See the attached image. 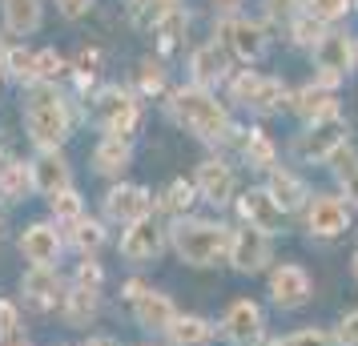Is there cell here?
Returning <instances> with one entry per match:
<instances>
[{"label":"cell","mask_w":358,"mask_h":346,"mask_svg":"<svg viewBox=\"0 0 358 346\" xmlns=\"http://www.w3.org/2000/svg\"><path fill=\"white\" fill-rule=\"evenodd\" d=\"M173 250L181 254V262L189 266H213L229 258V242H234V233L226 226H217V222H189V217H178L173 226Z\"/></svg>","instance_id":"1"},{"label":"cell","mask_w":358,"mask_h":346,"mask_svg":"<svg viewBox=\"0 0 358 346\" xmlns=\"http://www.w3.org/2000/svg\"><path fill=\"white\" fill-rule=\"evenodd\" d=\"M266 8H270V17L294 20V13H298V0H266Z\"/></svg>","instance_id":"45"},{"label":"cell","mask_w":358,"mask_h":346,"mask_svg":"<svg viewBox=\"0 0 358 346\" xmlns=\"http://www.w3.org/2000/svg\"><path fill=\"white\" fill-rule=\"evenodd\" d=\"M290 346H330V334H322V330H298L290 338Z\"/></svg>","instance_id":"43"},{"label":"cell","mask_w":358,"mask_h":346,"mask_svg":"<svg viewBox=\"0 0 358 346\" xmlns=\"http://www.w3.org/2000/svg\"><path fill=\"white\" fill-rule=\"evenodd\" d=\"M29 169H33V189H41V194L57 198L61 189H69V161L57 149H41V157Z\"/></svg>","instance_id":"17"},{"label":"cell","mask_w":358,"mask_h":346,"mask_svg":"<svg viewBox=\"0 0 358 346\" xmlns=\"http://www.w3.org/2000/svg\"><path fill=\"white\" fill-rule=\"evenodd\" d=\"M242 157L250 161V169H270L274 165V141L266 133H250L242 145Z\"/></svg>","instance_id":"29"},{"label":"cell","mask_w":358,"mask_h":346,"mask_svg":"<svg viewBox=\"0 0 358 346\" xmlns=\"http://www.w3.org/2000/svg\"><path fill=\"white\" fill-rule=\"evenodd\" d=\"M294 109L314 125V121H326V117H338V101L330 97L326 89H314V85H310V89H302V93L294 97Z\"/></svg>","instance_id":"24"},{"label":"cell","mask_w":358,"mask_h":346,"mask_svg":"<svg viewBox=\"0 0 358 346\" xmlns=\"http://www.w3.org/2000/svg\"><path fill=\"white\" fill-rule=\"evenodd\" d=\"M306 226H310L314 238H338V233H346V226H350V214H346V206H342L338 198L322 194V198H314V206H310Z\"/></svg>","instance_id":"16"},{"label":"cell","mask_w":358,"mask_h":346,"mask_svg":"<svg viewBox=\"0 0 358 346\" xmlns=\"http://www.w3.org/2000/svg\"><path fill=\"white\" fill-rule=\"evenodd\" d=\"M162 85H165L162 65H153V61H145V65H141V89H145V93H157Z\"/></svg>","instance_id":"40"},{"label":"cell","mask_w":358,"mask_h":346,"mask_svg":"<svg viewBox=\"0 0 358 346\" xmlns=\"http://www.w3.org/2000/svg\"><path fill=\"white\" fill-rule=\"evenodd\" d=\"M270 294L282 310H294V306H302L310 298V274L302 266H278L274 274H270Z\"/></svg>","instance_id":"15"},{"label":"cell","mask_w":358,"mask_h":346,"mask_svg":"<svg viewBox=\"0 0 358 346\" xmlns=\"http://www.w3.org/2000/svg\"><path fill=\"white\" fill-rule=\"evenodd\" d=\"M29 189H33V169L24 161H8L0 169V198L4 201H24Z\"/></svg>","instance_id":"28"},{"label":"cell","mask_w":358,"mask_h":346,"mask_svg":"<svg viewBox=\"0 0 358 346\" xmlns=\"http://www.w3.org/2000/svg\"><path fill=\"white\" fill-rule=\"evenodd\" d=\"M149 210H153V198L141 185H113L109 198H105V214L121 222V226H133V222L149 217Z\"/></svg>","instance_id":"14"},{"label":"cell","mask_w":358,"mask_h":346,"mask_svg":"<svg viewBox=\"0 0 358 346\" xmlns=\"http://www.w3.org/2000/svg\"><path fill=\"white\" fill-rule=\"evenodd\" d=\"M194 194H197V185H189V182H173L169 185V189H165V210H169V214H181V210H189V206H194Z\"/></svg>","instance_id":"33"},{"label":"cell","mask_w":358,"mask_h":346,"mask_svg":"<svg viewBox=\"0 0 358 346\" xmlns=\"http://www.w3.org/2000/svg\"><path fill=\"white\" fill-rule=\"evenodd\" d=\"M266 189H270V198H274L278 206H282V214L298 210V206H302V201L310 198L306 182H298V178H294V173H286V169H274V173H270V185H266Z\"/></svg>","instance_id":"22"},{"label":"cell","mask_w":358,"mask_h":346,"mask_svg":"<svg viewBox=\"0 0 358 346\" xmlns=\"http://www.w3.org/2000/svg\"><path fill=\"white\" fill-rule=\"evenodd\" d=\"M338 343L342 346H358V310L346 314V318L338 322Z\"/></svg>","instance_id":"41"},{"label":"cell","mask_w":358,"mask_h":346,"mask_svg":"<svg viewBox=\"0 0 358 346\" xmlns=\"http://www.w3.org/2000/svg\"><path fill=\"white\" fill-rule=\"evenodd\" d=\"M24 125L41 149H57L69 137V109L52 85H33L29 105H24Z\"/></svg>","instance_id":"3"},{"label":"cell","mask_w":358,"mask_h":346,"mask_svg":"<svg viewBox=\"0 0 358 346\" xmlns=\"http://www.w3.org/2000/svg\"><path fill=\"white\" fill-rule=\"evenodd\" d=\"M229 262L234 270H242V274H254L262 266L270 262V233L262 230H238L234 233V242H229Z\"/></svg>","instance_id":"12"},{"label":"cell","mask_w":358,"mask_h":346,"mask_svg":"<svg viewBox=\"0 0 358 346\" xmlns=\"http://www.w3.org/2000/svg\"><path fill=\"white\" fill-rule=\"evenodd\" d=\"M314 61H318V73H322V85H334L338 77L350 73V61H355V45L346 33H326L318 45H314Z\"/></svg>","instance_id":"9"},{"label":"cell","mask_w":358,"mask_h":346,"mask_svg":"<svg viewBox=\"0 0 358 346\" xmlns=\"http://www.w3.org/2000/svg\"><path fill=\"white\" fill-rule=\"evenodd\" d=\"M4 52H8V49H4V45H0V69H4Z\"/></svg>","instance_id":"51"},{"label":"cell","mask_w":358,"mask_h":346,"mask_svg":"<svg viewBox=\"0 0 358 346\" xmlns=\"http://www.w3.org/2000/svg\"><path fill=\"white\" fill-rule=\"evenodd\" d=\"M93 117H97L109 137H129L137 125V101L125 89H101L93 101Z\"/></svg>","instance_id":"4"},{"label":"cell","mask_w":358,"mask_h":346,"mask_svg":"<svg viewBox=\"0 0 358 346\" xmlns=\"http://www.w3.org/2000/svg\"><path fill=\"white\" fill-rule=\"evenodd\" d=\"M73 242H77V250H81L85 258L93 254V250H101V242H105V230H101V222H73Z\"/></svg>","instance_id":"31"},{"label":"cell","mask_w":358,"mask_h":346,"mask_svg":"<svg viewBox=\"0 0 358 346\" xmlns=\"http://www.w3.org/2000/svg\"><path fill=\"white\" fill-rule=\"evenodd\" d=\"M173 117L185 129H194L197 137H206V141L229 137V117L222 109V101L213 97L210 89H201V85H189V89L173 93Z\"/></svg>","instance_id":"2"},{"label":"cell","mask_w":358,"mask_h":346,"mask_svg":"<svg viewBox=\"0 0 358 346\" xmlns=\"http://www.w3.org/2000/svg\"><path fill=\"white\" fill-rule=\"evenodd\" d=\"M322 20H314L306 13V17L302 20H294V41H298V45H318V41H322Z\"/></svg>","instance_id":"37"},{"label":"cell","mask_w":358,"mask_h":346,"mask_svg":"<svg viewBox=\"0 0 358 346\" xmlns=\"http://www.w3.org/2000/svg\"><path fill=\"white\" fill-rule=\"evenodd\" d=\"M234 97L250 105V109H258V113H274L282 109V101H286V89L282 81L274 77H258V73H242L238 81H234Z\"/></svg>","instance_id":"8"},{"label":"cell","mask_w":358,"mask_h":346,"mask_svg":"<svg viewBox=\"0 0 358 346\" xmlns=\"http://www.w3.org/2000/svg\"><path fill=\"white\" fill-rule=\"evenodd\" d=\"M57 4H61V17H69V20L85 17V13L93 8V0H57Z\"/></svg>","instance_id":"44"},{"label":"cell","mask_w":358,"mask_h":346,"mask_svg":"<svg viewBox=\"0 0 358 346\" xmlns=\"http://www.w3.org/2000/svg\"><path fill=\"white\" fill-rule=\"evenodd\" d=\"M52 201V217L57 222H81V198H77V189H61Z\"/></svg>","instance_id":"34"},{"label":"cell","mask_w":358,"mask_h":346,"mask_svg":"<svg viewBox=\"0 0 358 346\" xmlns=\"http://www.w3.org/2000/svg\"><path fill=\"white\" fill-rule=\"evenodd\" d=\"M4 24L20 36L41 29V0H4Z\"/></svg>","instance_id":"26"},{"label":"cell","mask_w":358,"mask_h":346,"mask_svg":"<svg viewBox=\"0 0 358 346\" xmlns=\"http://www.w3.org/2000/svg\"><path fill=\"white\" fill-rule=\"evenodd\" d=\"M133 149H129V137H101V145L93 149V165H97V173H121L125 165H129Z\"/></svg>","instance_id":"23"},{"label":"cell","mask_w":358,"mask_h":346,"mask_svg":"<svg viewBox=\"0 0 358 346\" xmlns=\"http://www.w3.org/2000/svg\"><path fill=\"white\" fill-rule=\"evenodd\" d=\"M85 346H121V343H117V338H105V334H97V338H89Z\"/></svg>","instance_id":"46"},{"label":"cell","mask_w":358,"mask_h":346,"mask_svg":"<svg viewBox=\"0 0 358 346\" xmlns=\"http://www.w3.org/2000/svg\"><path fill=\"white\" fill-rule=\"evenodd\" d=\"M334 173H338V182H342V194L358 206V157H350L346 165H334Z\"/></svg>","instance_id":"38"},{"label":"cell","mask_w":358,"mask_h":346,"mask_svg":"<svg viewBox=\"0 0 358 346\" xmlns=\"http://www.w3.org/2000/svg\"><path fill=\"white\" fill-rule=\"evenodd\" d=\"M262 334H266V314H262V306L250 302V298H238L226 310V318H222V338L234 346H254Z\"/></svg>","instance_id":"5"},{"label":"cell","mask_w":358,"mask_h":346,"mask_svg":"<svg viewBox=\"0 0 358 346\" xmlns=\"http://www.w3.org/2000/svg\"><path fill=\"white\" fill-rule=\"evenodd\" d=\"M24 294H29V302L33 306H41V310H49V306H57L61 302V274L57 270H45V266H33L29 274H24Z\"/></svg>","instance_id":"20"},{"label":"cell","mask_w":358,"mask_h":346,"mask_svg":"<svg viewBox=\"0 0 358 346\" xmlns=\"http://www.w3.org/2000/svg\"><path fill=\"white\" fill-rule=\"evenodd\" d=\"M346 8H350V0H306V13L314 20H338L346 17Z\"/></svg>","instance_id":"35"},{"label":"cell","mask_w":358,"mask_h":346,"mask_svg":"<svg viewBox=\"0 0 358 346\" xmlns=\"http://www.w3.org/2000/svg\"><path fill=\"white\" fill-rule=\"evenodd\" d=\"M346 141V121L342 117H326V121H314L298 141H294V153L306 157V161H330V153Z\"/></svg>","instance_id":"6"},{"label":"cell","mask_w":358,"mask_h":346,"mask_svg":"<svg viewBox=\"0 0 358 346\" xmlns=\"http://www.w3.org/2000/svg\"><path fill=\"white\" fill-rule=\"evenodd\" d=\"M13 334H17V306L0 302V338H13Z\"/></svg>","instance_id":"42"},{"label":"cell","mask_w":358,"mask_h":346,"mask_svg":"<svg viewBox=\"0 0 358 346\" xmlns=\"http://www.w3.org/2000/svg\"><path fill=\"white\" fill-rule=\"evenodd\" d=\"M270 346H290V338H278V343H270Z\"/></svg>","instance_id":"50"},{"label":"cell","mask_w":358,"mask_h":346,"mask_svg":"<svg viewBox=\"0 0 358 346\" xmlns=\"http://www.w3.org/2000/svg\"><path fill=\"white\" fill-rule=\"evenodd\" d=\"M189 69H194V81L206 89V85H213V81H222V77H226V57H222L217 45H201V49L194 52Z\"/></svg>","instance_id":"25"},{"label":"cell","mask_w":358,"mask_h":346,"mask_svg":"<svg viewBox=\"0 0 358 346\" xmlns=\"http://www.w3.org/2000/svg\"><path fill=\"white\" fill-rule=\"evenodd\" d=\"M238 214L250 230H262V233H278L282 230V206L270 198V189H250L238 198Z\"/></svg>","instance_id":"10"},{"label":"cell","mask_w":358,"mask_h":346,"mask_svg":"<svg viewBox=\"0 0 358 346\" xmlns=\"http://www.w3.org/2000/svg\"><path fill=\"white\" fill-rule=\"evenodd\" d=\"M213 4H217V8H222V13H234V8H238V4H242V0H213Z\"/></svg>","instance_id":"47"},{"label":"cell","mask_w":358,"mask_h":346,"mask_svg":"<svg viewBox=\"0 0 358 346\" xmlns=\"http://www.w3.org/2000/svg\"><path fill=\"white\" fill-rule=\"evenodd\" d=\"M129 4H133V0H129Z\"/></svg>","instance_id":"54"},{"label":"cell","mask_w":358,"mask_h":346,"mask_svg":"<svg viewBox=\"0 0 358 346\" xmlns=\"http://www.w3.org/2000/svg\"><path fill=\"white\" fill-rule=\"evenodd\" d=\"M4 69H8V77H17V81H33V73H36V52H29V49H8V52H4Z\"/></svg>","instance_id":"32"},{"label":"cell","mask_w":358,"mask_h":346,"mask_svg":"<svg viewBox=\"0 0 358 346\" xmlns=\"http://www.w3.org/2000/svg\"><path fill=\"white\" fill-rule=\"evenodd\" d=\"M65 318H69V326H89L97 318V290L73 286L65 294Z\"/></svg>","instance_id":"27"},{"label":"cell","mask_w":358,"mask_h":346,"mask_svg":"<svg viewBox=\"0 0 358 346\" xmlns=\"http://www.w3.org/2000/svg\"><path fill=\"white\" fill-rule=\"evenodd\" d=\"M20 254H24L33 266L52 270V266L61 262V233H57V226H49V222H33L29 230L20 233Z\"/></svg>","instance_id":"11"},{"label":"cell","mask_w":358,"mask_h":346,"mask_svg":"<svg viewBox=\"0 0 358 346\" xmlns=\"http://www.w3.org/2000/svg\"><path fill=\"white\" fill-rule=\"evenodd\" d=\"M153 4H157V13H162V17H165V13H169V8H173L178 0H153Z\"/></svg>","instance_id":"49"},{"label":"cell","mask_w":358,"mask_h":346,"mask_svg":"<svg viewBox=\"0 0 358 346\" xmlns=\"http://www.w3.org/2000/svg\"><path fill=\"white\" fill-rule=\"evenodd\" d=\"M0 346H29V343H24L20 334H13V338H0Z\"/></svg>","instance_id":"48"},{"label":"cell","mask_w":358,"mask_h":346,"mask_svg":"<svg viewBox=\"0 0 358 346\" xmlns=\"http://www.w3.org/2000/svg\"><path fill=\"white\" fill-rule=\"evenodd\" d=\"M162 226L153 222V217H141V222H133L125 226L121 233V258H129V262H149V258H157L162 254Z\"/></svg>","instance_id":"13"},{"label":"cell","mask_w":358,"mask_h":346,"mask_svg":"<svg viewBox=\"0 0 358 346\" xmlns=\"http://www.w3.org/2000/svg\"><path fill=\"white\" fill-rule=\"evenodd\" d=\"M133 318H137V326L145 330H169L173 326V318H178V310H173V302L165 294H157V290H145V294L133 302Z\"/></svg>","instance_id":"19"},{"label":"cell","mask_w":358,"mask_h":346,"mask_svg":"<svg viewBox=\"0 0 358 346\" xmlns=\"http://www.w3.org/2000/svg\"><path fill=\"white\" fill-rule=\"evenodd\" d=\"M355 61H358V49H355Z\"/></svg>","instance_id":"53"},{"label":"cell","mask_w":358,"mask_h":346,"mask_svg":"<svg viewBox=\"0 0 358 346\" xmlns=\"http://www.w3.org/2000/svg\"><path fill=\"white\" fill-rule=\"evenodd\" d=\"M65 57L57 49H45V52H36V73H33V85H52L61 73H65Z\"/></svg>","instance_id":"30"},{"label":"cell","mask_w":358,"mask_h":346,"mask_svg":"<svg viewBox=\"0 0 358 346\" xmlns=\"http://www.w3.org/2000/svg\"><path fill=\"white\" fill-rule=\"evenodd\" d=\"M173 346H210L213 343V322L210 318H197V314H181L173 318V326L165 330Z\"/></svg>","instance_id":"21"},{"label":"cell","mask_w":358,"mask_h":346,"mask_svg":"<svg viewBox=\"0 0 358 346\" xmlns=\"http://www.w3.org/2000/svg\"><path fill=\"white\" fill-rule=\"evenodd\" d=\"M355 278H358V254H355Z\"/></svg>","instance_id":"52"},{"label":"cell","mask_w":358,"mask_h":346,"mask_svg":"<svg viewBox=\"0 0 358 346\" xmlns=\"http://www.w3.org/2000/svg\"><path fill=\"white\" fill-rule=\"evenodd\" d=\"M153 29H157V36H162V45H173V41L181 36V29H185V13H181V8H169Z\"/></svg>","instance_id":"36"},{"label":"cell","mask_w":358,"mask_h":346,"mask_svg":"<svg viewBox=\"0 0 358 346\" xmlns=\"http://www.w3.org/2000/svg\"><path fill=\"white\" fill-rule=\"evenodd\" d=\"M197 194L206 201H213V206H226L229 198H234V169L222 161H201L197 165Z\"/></svg>","instance_id":"18"},{"label":"cell","mask_w":358,"mask_h":346,"mask_svg":"<svg viewBox=\"0 0 358 346\" xmlns=\"http://www.w3.org/2000/svg\"><path fill=\"white\" fill-rule=\"evenodd\" d=\"M77 286H85V290H97L101 286V266L93 262V258H85L81 270H77Z\"/></svg>","instance_id":"39"},{"label":"cell","mask_w":358,"mask_h":346,"mask_svg":"<svg viewBox=\"0 0 358 346\" xmlns=\"http://www.w3.org/2000/svg\"><path fill=\"white\" fill-rule=\"evenodd\" d=\"M217 41L226 45L234 57H242V61H258L262 52H266V33H262V24L245 17H229L217 24Z\"/></svg>","instance_id":"7"}]
</instances>
